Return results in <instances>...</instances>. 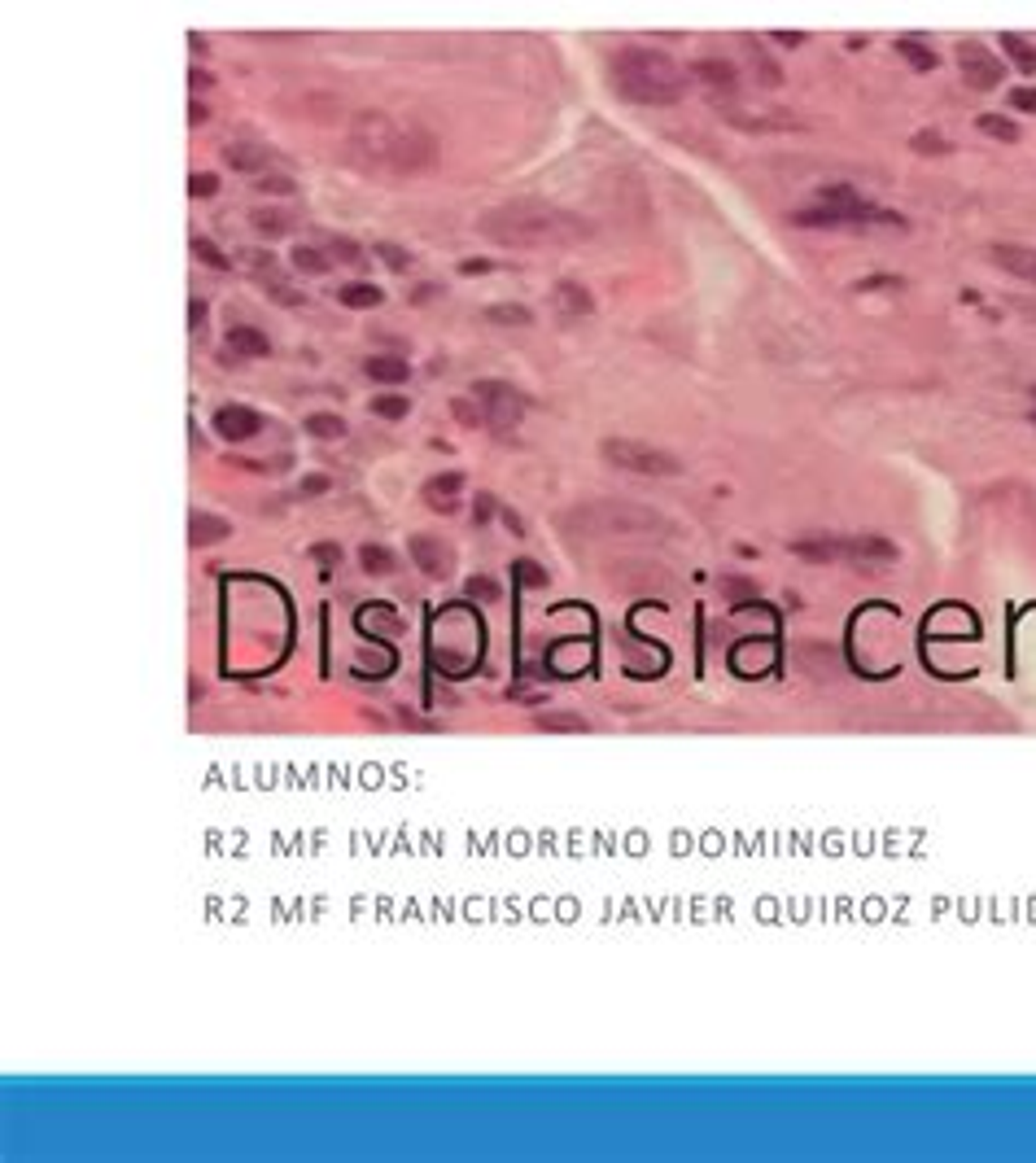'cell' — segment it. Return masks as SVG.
<instances>
[{
    "mask_svg": "<svg viewBox=\"0 0 1036 1163\" xmlns=\"http://www.w3.org/2000/svg\"><path fill=\"white\" fill-rule=\"evenodd\" d=\"M477 232L508 249H560L591 241V223L547 201H503L477 215Z\"/></svg>",
    "mask_w": 1036,
    "mask_h": 1163,
    "instance_id": "cell-1",
    "label": "cell"
},
{
    "mask_svg": "<svg viewBox=\"0 0 1036 1163\" xmlns=\"http://www.w3.org/2000/svg\"><path fill=\"white\" fill-rule=\"evenodd\" d=\"M691 71H683L673 57L656 49H617L608 62V83L621 101L634 105H673L687 92Z\"/></svg>",
    "mask_w": 1036,
    "mask_h": 1163,
    "instance_id": "cell-2",
    "label": "cell"
},
{
    "mask_svg": "<svg viewBox=\"0 0 1036 1163\" xmlns=\"http://www.w3.org/2000/svg\"><path fill=\"white\" fill-rule=\"evenodd\" d=\"M577 512H582V525H591L599 534H639V538L669 534V520L639 503H595V508H577Z\"/></svg>",
    "mask_w": 1036,
    "mask_h": 1163,
    "instance_id": "cell-3",
    "label": "cell"
},
{
    "mask_svg": "<svg viewBox=\"0 0 1036 1163\" xmlns=\"http://www.w3.org/2000/svg\"><path fill=\"white\" fill-rule=\"evenodd\" d=\"M599 455L608 464H617L621 472H634V477H678L683 472V460L673 451L634 442V438H608V442H599Z\"/></svg>",
    "mask_w": 1036,
    "mask_h": 1163,
    "instance_id": "cell-4",
    "label": "cell"
},
{
    "mask_svg": "<svg viewBox=\"0 0 1036 1163\" xmlns=\"http://www.w3.org/2000/svg\"><path fill=\"white\" fill-rule=\"evenodd\" d=\"M394 136L398 127L381 110H363V114H354V127H350V153L363 162H385L394 149Z\"/></svg>",
    "mask_w": 1036,
    "mask_h": 1163,
    "instance_id": "cell-5",
    "label": "cell"
},
{
    "mask_svg": "<svg viewBox=\"0 0 1036 1163\" xmlns=\"http://www.w3.org/2000/svg\"><path fill=\"white\" fill-rule=\"evenodd\" d=\"M472 398H477V407L486 412V424H490L494 433H508V429L520 424V416H525V394H517V390L503 385V381H477V385H472Z\"/></svg>",
    "mask_w": 1036,
    "mask_h": 1163,
    "instance_id": "cell-6",
    "label": "cell"
},
{
    "mask_svg": "<svg viewBox=\"0 0 1036 1163\" xmlns=\"http://www.w3.org/2000/svg\"><path fill=\"white\" fill-rule=\"evenodd\" d=\"M958 71H963L966 88H975V92H992L997 83H1002V57H992V53L980 44V40H963L958 44Z\"/></svg>",
    "mask_w": 1036,
    "mask_h": 1163,
    "instance_id": "cell-7",
    "label": "cell"
},
{
    "mask_svg": "<svg viewBox=\"0 0 1036 1163\" xmlns=\"http://www.w3.org/2000/svg\"><path fill=\"white\" fill-rule=\"evenodd\" d=\"M433 158H438V145H433V136L424 127H398L385 167H394V171H424Z\"/></svg>",
    "mask_w": 1036,
    "mask_h": 1163,
    "instance_id": "cell-8",
    "label": "cell"
},
{
    "mask_svg": "<svg viewBox=\"0 0 1036 1163\" xmlns=\"http://www.w3.org/2000/svg\"><path fill=\"white\" fill-rule=\"evenodd\" d=\"M691 79H700L717 97V105L740 97V71H735L731 62H721V57H700V62H691Z\"/></svg>",
    "mask_w": 1036,
    "mask_h": 1163,
    "instance_id": "cell-9",
    "label": "cell"
},
{
    "mask_svg": "<svg viewBox=\"0 0 1036 1163\" xmlns=\"http://www.w3.org/2000/svg\"><path fill=\"white\" fill-rule=\"evenodd\" d=\"M407 551H411V560L420 565V573H429V577H450L455 573V551L442 543V538H433V534H416L411 543H407Z\"/></svg>",
    "mask_w": 1036,
    "mask_h": 1163,
    "instance_id": "cell-10",
    "label": "cell"
},
{
    "mask_svg": "<svg viewBox=\"0 0 1036 1163\" xmlns=\"http://www.w3.org/2000/svg\"><path fill=\"white\" fill-rule=\"evenodd\" d=\"M263 429V416L254 412V407H219L215 412V433H219L223 442H249L254 433Z\"/></svg>",
    "mask_w": 1036,
    "mask_h": 1163,
    "instance_id": "cell-11",
    "label": "cell"
},
{
    "mask_svg": "<svg viewBox=\"0 0 1036 1163\" xmlns=\"http://www.w3.org/2000/svg\"><path fill=\"white\" fill-rule=\"evenodd\" d=\"M844 560H853V565H896L901 547L892 538H848L844 543Z\"/></svg>",
    "mask_w": 1036,
    "mask_h": 1163,
    "instance_id": "cell-12",
    "label": "cell"
},
{
    "mask_svg": "<svg viewBox=\"0 0 1036 1163\" xmlns=\"http://www.w3.org/2000/svg\"><path fill=\"white\" fill-rule=\"evenodd\" d=\"M988 258L1002 267V272L1019 276V280H1028L1036 285V249L1028 246H988Z\"/></svg>",
    "mask_w": 1036,
    "mask_h": 1163,
    "instance_id": "cell-13",
    "label": "cell"
},
{
    "mask_svg": "<svg viewBox=\"0 0 1036 1163\" xmlns=\"http://www.w3.org/2000/svg\"><path fill=\"white\" fill-rule=\"evenodd\" d=\"M726 119L735 127H743V131H788V127H796L783 110H740V105H726Z\"/></svg>",
    "mask_w": 1036,
    "mask_h": 1163,
    "instance_id": "cell-14",
    "label": "cell"
},
{
    "mask_svg": "<svg viewBox=\"0 0 1036 1163\" xmlns=\"http://www.w3.org/2000/svg\"><path fill=\"white\" fill-rule=\"evenodd\" d=\"M228 350H232V354H241V359H267V354H272V337H267L263 328L241 324V328H232V333H228Z\"/></svg>",
    "mask_w": 1036,
    "mask_h": 1163,
    "instance_id": "cell-15",
    "label": "cell"
},
{
    "mask_svg": "<svg viewBox=\"0 0 1036 1163\" xmlns=\"http://www.w3.org/2000/svg\"><path fill=\"white\" fill-rule=\"evenodd\" d=\"M228 534H232V525L223 517H215V512H193V520H189V543L193 547H215Z\"/></svg>",
    "mask_w": 1036,
    "mask_h": 1163,
    "instance_id": "cell-16",
    "label": "cell"
},
{
    "mask_svg": "<svg viewBox=\"0 0 1036 1163\" xmlns=\"http://www.w3.org/2000/svg\"><path fill=\"white\" fill-rule=\"evenodd\" d=\"M267 158H272V153L263 145H254V141H232V145H223V162L237 167V171H263Z\"/></svg>",
    "mask_w": 1036,
    "mask_h": 1163,
    "instance_id": "cell-17",
    "label": "cell"
},
{
    "mask_svg": "<svg viewBox=\"0 0 1036 1163\" xmlns=\"http://www.w3.org/2000/svg\"><path fill=\"white\" fill-rule=\"evenodd\" d=\"M249 228L254 232H263V237H289L297 223L289 210H276V206H258V210H249Z\"/></svg>",
    "mask_w": 1036,
    "mask_h": 1163,
    "instance_id": "cell-18",
    "label": "cell"
},
{
    "mask_svg": "<svg viewBox=\"0 0 1036 1163\" xmlns=\"http://www.w3.org/2000/svg\"><path fill=\"white\" fill-rule=\"evenodd\" d=\"M363 372L372 381H381V385H398V381L411 376L407 359H398V354H372V359H363Z\"/></svg>",
    "mask_w": 1036,
    "mask_h": 1163,
    "instance_id": "cell-19",
    "label": "cell"
},
{
    "mask_svg": "<svg viewBox=\"0 0 1036 1163\" xmlns=\"http://www.w3.org/2000/svg\"><path fill=\"white\" fill-rule=\"evenodd\" d=\"M791 556H800L809 565H831V560H844V543H836V538H800V543H791Z\"/></svg>",
    "mask_w": 1036,
    "mask_h": 1163,
    "instance_id": "cell-20",
    "label": "cell"
},
{
    "mask_svg": "<svg viewBox=\"0 0 1036 1163\" xmlns=\"http://www.w3.org/2000/svg\"><path fill=\"white\" fill-rule=\"evenodd\" d=\"M551 297H556V306H560L565 315H591V311H595L591 289H582V285H573V280H560Z\"/></svg>",
    "mask_w": 1036,
    "mask_h": 1163,
    "instance_id": "cell-21",
    "label": "cell"
},
{
    "mask_svg": "<svg viewBox=\"0 0 1036 1163\" xmlns=\"http://www.w3.org/2000/svg\"><path fill=\"white\" fill-rule=\"evenodd\" d=\"M324 254H328V263H345V267H363L368 263V249L354 246L350 237H324Z\"/></svg>",
    "mask_w": 1036,
    "mask_h": 1163,
    "instance_id": "cell-22",
    "label": "cell"
},
{
    "mask_svg": "<svg viewBox=\"0 0 1036 1163\" xmlns=\"http://www.w3.org/2000/svg\"><path fill=\"white\" fill-rule=\"evenodd\" d=\"M350 306V311H372V306H381L385 294L376 289V285H363V280H354V285H342V294H337Z\"/></svg>",
    "mask_w": 1036,
    "mask_h": 1163,
    "instance_id": "cell-23",
    "label": "cell"
},
{
    "mask_svg": "<svg viewBox=\"0 0 1036 1163\" xmlns=\"http://www.w3.org/2000/svg\"><path fill=\"white\" fill-rule=\"evenodd\" d=\"M896 57H905V62H910V71H936L940 66L936 49H927L923 40H896Z\"/></svg>",
    "mask_w": 1036,
    "mask_h": 1163,
    "instance_id": "cell-24",
    "label": "cell"
},
{
    "mask_svg": "<svg viewBox=\"0 0 1036 1163\" xmlns=\"http://www.w3.org/2000/svg\"><path fill=\"white\" fill-rule=\"evenodd\" d=\"M1002 53H1011L1014 57V66L1023 74H1036V44L1032 40H1023V35H1002Z\"/></svg>",
    "mask_w": 1036,
    "mask_h": 1163,
    "instance_id": "cell-25",
    "label": "cell"
},
{
    "mask_svg": "<svg viewBox=\"0 0 1036 1163\" xmlns=\"http://www.w3.org/2000/svg\"><path fill=\"white\" fill-rule=\"evenodd\" d=\"M289 263H294L302 276H324V272H328V254H324V249H315V246H294Z\"/></svg>",
    "mask_w": 1036,
    "mask_h": 1163,
    "instance_id": "cell-26",
    "label": "cell"
},
{
    "mask_svg": "<svg viewBox=\"0 0 1036 1163\" xmlns=\"http://www.w3.org/2000/svg\"><path fill=\"white\" fill-rule=\"evenodd\" d=\"M910 149L914 153H923V158H944V153H954V141H949V136H940V131H914Z\"/></svg>",
    "mask_w": 1036,
    "mask_h": 1163,
    "instance_id": "cell-27",
    "label": "cell"
},
{
    "mask_svg": "<svg viewBox=\"0 0 1036 1163\" xmlns=\"http://www.w3.org/2000/svg\"><path fill=\"white\" fill-rule=\"evenodd\" d=\"M306 433L337 442V438H345V421L342 416H333V412H311V416H306Z\"/></svg>",
    "mask_w": 1036,
    "mask_h": 1163,
    "instance_id": "cell-28",
    "label": "cell"
},
{
    "mask_svg": "<svg viewBox=\"0 0 1036 1163\" xmlns=\"http://www.w3.org/2000/svg\"><path fill=\"white\" fill-rule=\"evenodd\" d=\"M791 223H796V228H848V223L839 219L836 210H827V206H809V210H791Z\"/></svg>",
    "mask_w": 1036,
    "mask_h": 1163,
    "instance_id": "cell-29",
    "label": "cell"
},
{
    "mask_svg": "<svg viewBox=\"0 0 1036 1163\" xmlns=\"http://www.w3.org/2000/svg\"><path fill=\"white\" fill-rule=\"evenodd\" d=\"M975 127H980L984 136H992V141H1006V145H1011V141H1019V127H1014L1011 119H1002V114H980V119H975Z\"/></svg>",
    "mask_w": 1036,
    "mask_h": 1163,
    "instance_id": "cell-30",
    "label": "cell"
},
{
    "mask_svg": "<svg viewBox=\"0 0 1036 1163\" xmlns=\"http://www.w3.org/2000/svg\"><path fill=\"white\" fill-rule=\"evenodd\" d=\"M359 565L368 573H390L394 569V551L390 547H381V543H368L363 551H359Z\"/></svg>",
    "mask_w": 1036,
    "mask_h": 1163,
    "instance_id": "cell-31",
    "label": "cell"
},
{
    "mask_svg": "<svg viewBox=\"0 0 1036 1163\" xmlns=\"http://www.w3.org/2000/svg\"><path fill=\"white\" fill-rule=\"evenodd\" d=\"M372 249H376V258H381L390 272H407V267H411V254L402 246H394V241H376Z\"/></svg>",
    "mask_w": 1036,
    "mask_h": 1163,
    "instance_id": "cell-32",
    "label": "cell"
},
{
    "mask_svg": "<svg viewBox=\"0 0 1036 1163\" xmlns=\"http://www.w3.org/2000/svg\"><path fill=\"white\" fill-rule=\"evenodd\" d=\"M372 412H376L381 421H402V416L411 412V402L398 394H381V398H372Z\"/></svg>",
    "mask_w": 1036,
    "mask_h": 1163,
    "instance_id": "cell-33",
    "label": "cell"
},
{
    "mask_svg": "<svg viewBox=\"0 0 1036 1163\" xmlns=\"http://www.w3.org/2000/svg\"><path fill=\"white\" fill-rule=\"evenodd\" d=\"M193 254H198L206 267H215V272H228L232 263H228V254H223L215 241H206V237H193Z\"/></svg>",
    "mask_w": 1036,
    "mask_h": 1163,
    "instance_id": "cell-34",
    "label": "cell"
},
{
    "mask_svg": "<svg viewBox=\"0 0 1036 1163\" xmlns=\"http://www.w3.org/2000/svg\"><path fill=\"white\" fill-rule=\"evenodd\" d=\"M752 74L761 79L765 88H779V83H783V71H779V66L765 57V49H752Z\"/></svg>",
    "mask_w": 1036,
    "mask_h": 1163,
    "instance_id": "cell-35",
    "label": "cell"
},
{
    "mask_svg": "<svg viewBox=\"0 0 1036 1163\" xmlns=\"http://www.w3.org/2000/svg\"><path fill=\"white\" fill-rule=\"evenodd\" d=\"M460 486H464V472H442V477H433V481L424 486V495H429L433 503H438L442 495H455Z\"/></svg>",
    "mask_w": 1036,
    "mask_h": 1163,
    "instance_id": "cell-36",
    "label": "cell"
},
{
    "mask_svg": "<svg viewBox=\"0 0 1036 1163\" xmlns=\"http://www.w3.org/2000/svg\"><path fill=\"white\" fill-rule=\"evenodd\" d=\"M538 731H586V722L577 713H543L538 718Z\"/></svg>",
    "mask_w": 1036,
    "mask_h": 1163,
    "instance_id": "cell-37",
    "label": "cell"
},
{
    "mask_svg": "<svg viewBox=\"0 0 1036 1163\" xmlns=\"http://www.w3.org/2000/svg\"><path fill=\"white\" fill-rule=\"evenodd\" d=\"M486 320L490 324H529L534 315L525 306H486Z\"/></svg>",
    "mask_w": 1036,
    "mask_h": 1163,
    "instance_id": "cell-38",
    "label": "cell"
},
{
    "mask_svg": "<svg viewBox=\"0 0 1036 1163\" xmlns=\"http://www.w3.org/2000/svg\"><path fill=\"white\" fill-rule=\"evenodd\" d=\"M464 595L494 604V599H499V586H494V577H469V582H464Z\"/></svg>",
    "mask_w": 1036,
    "mask_h": 1163,
    "instance_id": "cell-39",
    "label": "cell"
},
{
    "mask_svg": "<svg viewBox=\"0 0 1036 1163\" xmlns=\"http://www.w3.org/2000/svg\"><path fill=\"white\" fill-rule=\"evenodd\" d=\"M450 407H455V421H460V424H469V429H477V424H486V412H481V407H472V402H464V398H455Z\"/></svg>",
    "mask_w": 1036,
    "mask_h": 1163,
    "instance_id": "cell-40",
    "label": "cell"
},
{
    "mask_svg": "<svg viewBox=\"0 0 1036 1163\" xmlns=\"http://www.w3.org/2000/svg\"><path fill=\"white\" fill-rule=\"evenodd\" d=\"M517 577L525 586H547V569L534 565V560H517Z\"/></svg>",
    "mask_w": 1036,
    "mask_h": 1163,
    "instance_id": "cell-41",
    "label": "cell"
},
{
    "mask_svg": "<svg viewBox=\"0 0 1036 1163\" xmlns=\"http://www.w3.org/2000/svg\"><path fill=\"white\" fill-rule=\"evenodd\" d=\"M294 189L297 184L289 179V175H258V193H285V198H289Z\"/></svg>",
    "mask_w": 1036,
    "mask_h": 1163,
    "instance_id": "cell-42",
    "label": "cell"
},
{
    "mask_svg": "<svg viewBox=\"0 0 1036 1163\" xmlns=\"http://www.w3.org/2000/svg\"><path fill=\"white\" fill-rule=\"evenodd\" d=\"M189 193H193V198H215V193H219V175H210V171L193 175V179H189Z\"/></svg>",
    "mask_w": 1036,
    "mask_h": 1163,
    "instance_id": "cell-43",
    "label": "cell"
},
{
    "mask_svg": "<svg viewBox=\"0 0 1036 1163\" xmlns=\"http://www.w3.org/2000/svg\"><path fill=\"white\" fill-rule=\"evenodd\" d=\"M311 556L320 560L324 569H328V565H342V547H333V543H315L311 547Z\"/></svg>",
    "mask_w": 1036,
    "mask_h": 1163,
    "instance_id": "cell-44",
    "label": "cell"
},
{
    "mask_svg": "<svg viewBox=\"0 0 1036 1163\" xmlns=\"http://www.w3.org/2000/svg\"><path fill=\"white\" fill-rule=\"evenodd\" d=\"M1011 105L1014 110H1023V114H1036V88H1014Z\"/></svg>",
    "mask_w": 1036,
    "mask_h": 1163,
    "instance_id": "cell-45",
    "label": "cell"
},
{
    "mask_svg": "<svg viewBox=\"0 0 1036 1163\" xmlns=\"http://www.w3.org/2000/svg\"><path fill=\"white\" fill-rule=\"evenodd\" d=\"M870 289H901V276H870L857 285V294H870Z\"/></svg>",
    "mask_w": 1036,
    "mask_h": 1163,
    "instance_id": "cell-46",
    "label": "cell"
},
{
    "mask_svg": "<svg viewBox=\"0 0 1036 1163\" xmlns=\"http://www.w3.org/2000/svg\"><path fill=\"white\" fill-rule=\"evenodd\" d=\"M333 481L324 477V472H311V477H302V495H324Z\"/></svg>",
    "mask_w": 1036,
    "mask_h": 1163,
    "instance_id": "cell-47",
    "label": "cell"
},
{
    "mask_svg": "<svg viewBox=\"0 0 1036 1163\" xmlns=\"http://www.w3.org/2000/svg\"><path fill=\"white\" fill-rule=\"evenodd\" d=\"M726 595H735V599H743V595H757V586H752L748 577H726Z\"/></svg>",
    "mask_w": 1036,
    "mask_h": 1163,
    "instance_id": "cell-48",
    "label": "cell"
},
{
    "mask_svg": "<svg viewBox=\"0 0 1036 1163\" xmlns=\"http://www.w3.org/2000/svg\"><path fill=\"white\" fill-rule=\"evenodd\" d=\"M490 267L494 263H486V258H464V263H460V276H486Z\"/></svg>",
    "mask_w": 1036,
    "mask_h": 1163,
    "instance_id": "cell-49",
    "label": "cell"
},
{
    "mask_svg": "<svg viewBox=\"0 0 1036 1163\" xmlns=\"http://www.w3.org/2000/svg\"><path fill=\"white\" fill-rule=\"evenodd\" d=\"M472 517H477V525H481V520H490V517H494V499H490V495H477V508H472Z\"/></svg>",
    "mask_w": 1036,
    "mask_h": 1163,
    "instance_id": "cell-50",
    "label": "cell"
},
{
    "mask_svg": "<svg viewBox=\"0 0 1036 1163\" xmlns=\"http://www.w3.org/2000/svg\"><path fill=\"white\" fill-rule=\"evenodd\" d=\"M201 320H206V302H201V297H193V302H189V324L198 328Z\"/></svg>",
    "mask_w": 1036,
    "mask_h": 1163,
    "instance_id": "cell-51",
    "label": "cell"
},
{
    "mask_svg": "<svg viewBox=\"0 0 1036 1163\" xmlns=\"http://www.w3.org/2000/svg\"><path fill=\"white\" fill-rule=\"evenodd\" d=\"M774 40H779V44H788V49H800V44H805V35H800V31H779Z\"/></svg>",
    "mask_w": 1036,
    "mask_h": 1163,
    "instance_id": "cell-52",
    "label": "cell"
},
{
    "mask_svg": "<svg viewBox=\"0 0 1036 1163\" xmlns=\"http://www.w3.org/2000/svg\"><path fill=\"white\" fill-rule=\"evenodd\" d=\"M189 83H193V92H198V88H201V92H206V88H215V79H210L206 71H193V74H189Z\"/></svg>",
    "mask_w": 1036,
    "mask_h": 1163,
    "instance_id": "cell-53",
    "label": "cell"
},
{
    "mask_svg": "<svg viewBox=\"0 0 1036 1163\" xmlns=\"http://www.w3.org/2000/svg\"><path fill=\"white\" fill-rule=\"evenodd\" d=\"M189 119H193V127L206 123V105H198V101H193V105H189Z\"/></svg>",
    "mask_w": 1036,
    "mask_h": 1163,
    "instance_id": "cell-54",
    "label": "cell"
},
{
    "mask_svg": "<svg viewBox=\"0 0 1036 1163\" xmlns=\"http://www.w3.org/2000/svg\"><path fill=\"white\" fill-rule=\"evenodd\" d=\"M503 525H508V529H512V534H520V529H525V525H520V517H517V512H503Z\"/></svg>",
    "mask_w": 1036,
    "mask_h": 1163,
    "instance_id": "cell-55",
    "label": "cell"
},
{
    "mask_svg": "<svg viewBox=\"0 0 1036 1163\" xmlns=\"http://www.w3.org/2000/svg\"><path fill=\"white\" fill-rule=\"evenodd\" d=\"M1032 424H1036V390H1032Z\"/></svg>",
    "mask_w": 1036,
    "mask_h": 1163,
    "instance_id": "cell-56",
    "label": "cell"
}]
</instances>
